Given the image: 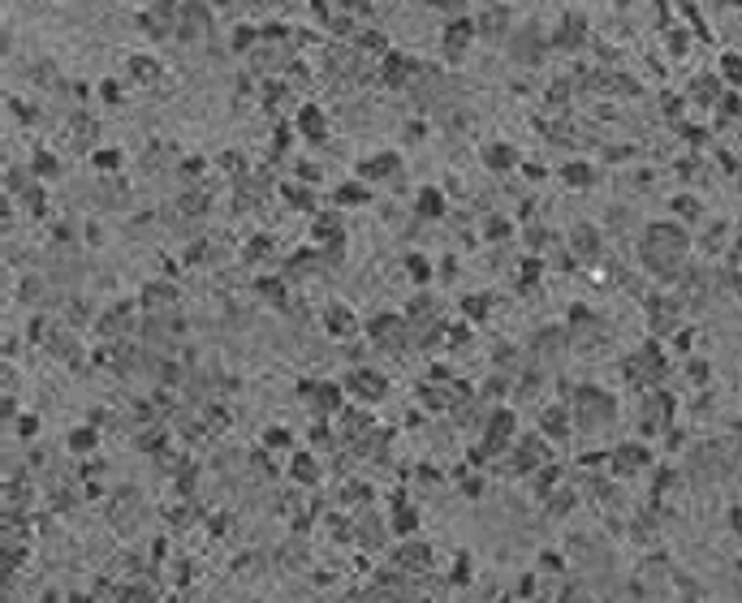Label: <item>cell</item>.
<instances>
[{
  "instance_id": "obj_1",
  "label": "cell",
  "mask_w": 742,
  "mask_h": 603,
  "mask_svg": "<svg viewBox=\"0 0 742 603\" xmlns=\"http://www.w3.org/2000/svg\"><path fill=\"white\" fill-rule=\"evenodd\" d=\"M298 125H302V134H311V138H319V134H324V112H319V108H311V104H306V108H302V117H298Z\"/></svg>"
},
{
  "instance_id": "obj_2",
  "label": "cell",
  "mask_w": 742,
  "mask_h": 603,
  "mask_svg": "<svg viewBox=\"0 0 742 603\" xmlns=\"http://www.w3.org/2000/svg\"><path fill=\"white\" fill-rule=\"evenodd\" d=\"M350 388H359L363 397H380V393H384V380H376V375L359 371V375H354V380H350Z\"/></svg>"
},
{
  "instance_id": "obj_3",
  "label": "cell",
  "mask_w": 742,
  "mask_h": 603,
  "mask_svg": "<svg viewBox=\"0 0 742 603\" xmlns=\"http://www.w3.org/2000/svg\"><path fill=\"white\" fill-rule=\"evenodd\" d=\"M337 203H346V207L354 203V207H359V203H367V190L363 186H341V190H337Z\"/></svg>"
},
{
  "instance_id": "obj_4",
  "label": "cell",
  "mask_w": 742,
  "mask_h": 603,
  "mask_svg": "<svg viewBox=\"0 0 742 603\" xmlns=\"http://www.w3.org/2000/svg\"><path fill=\"white\" fill-rule=\"evenodd\" d=\"M509 160H513L509 146H488V164L492 168H509Z\"/></svg>"
},
{
  "instance_id": "obj_5",
  "label": "cell",
  "mask_w": 742,
  "mask_h": 603,
  "mask_svg": "<svg viewBox=\"0 0 742 603\" xmlns=\"http://www.w3.org/2000/svg\"><path fill=\"white\" fill-rule=\"evenodd\" d=\"M393 164H397L393 155H376V160H367V168H363V173H367V177H380V173H389Z\"/></svg>"
},
{
  "instance_id": "obj_6",
  "label": "cell",
  "mask_w": 742,
  "mask_h": 603,
  "mask_svg": "<svg viewBox=\"0 0 742 603\" xmlns=\"http://www.w3.org/2000/svg\"><path fill=\"white\" fill-rule=\"evenodd\" d=\"M418 211H427V216H441V194H436V190H423V199H418Z\"/></svg>"
},
{
  "instance_id": "obj_7",
  "label": "cell",
  "mask_w": 742,
  "mask_h": 603,
  "mask_svg": "<svg viewBox=\"0 0 742 603\" xmlns=\"http://www.w3.org/2000/svg\"><path fill=\"white\" fill-rule=\"evenodd\" d=\"M315 401H324V405H319V410H337V401H341V393H337L332 384H324V388H319V393H315Z\"/></svg>"
},
{
  "instance_id": "obj_8",
  "label": "cell",
  "mask_w": 742,
  "mask_h": 603,
  "mask_svg": "<svg viewBox=\"0 0 742 603\" xmlns=\"http://www.w3.org/2000/svg\"><path fill=\"white\" fill-rule=\"evenodd\" d=\"M294 474H298L302 483H311V479H315V461H311V457H298V461H294Z\"/></svg>"
},
{
  "instance_id": "obj_9",
  "label": "cell",
  "mask_w": 742,
  "mask_h": 603,
  "mask_svg": "<svg viewBox=\"0 0 742 603\" xmlns=\"http://www.w3.org/2000/svg\"><path fill=\"white\" fill-rule=\"evenodd\" d=\"M70 444H74V452H78V448L87 452V448L95 444V435H91V431H74V439H70Z\"/></svg>"
},
{
  "instance_id": "obj_10",
  "label": "cell",
  "mask_w": 742,
  "mask_h": 603,
  "mask_svg": "<svg viewBox=\"0 0 742 603\" xmlns=\"http://www.w3.org/2000/svg\"><path fill=\"white\" fill-rule=\"evenodd\" d=\"M410 276H414V281H427L432 272H427V263H423V259H410Z\"/></svg>"
},
{
  "instance_id": "obj_11",
  "label": "cell",
  "mask_w": 742,
  "mask_h": 603,
  "mask_svg": "<svg viewBox=\"0 0 742 603\" xmlns=\"http://www.w3.org/2000/svg\"><path fill=\"white\" fill-rule=\"evenodd\" d=\"M466 35H471V30H466V22H462V30H449V39H445V43H449V47H462V43H466Z\"/></svg>"
},
{
  "instance_id": "obj_12",
  "label": "cell",
  "mask_w": 742,
  "mask_h": 603,
  "mask_svg": "<svg viewBox=\"0 0 742 603\" xmlns=\"http://www.w3.org/2000/svg\"><path fill=\"white\" fill-rule=\"evenodd\" d=\"M95 164H100V168H112V164H117V151H100V155H95Z\"/></svg>"
},
{
  "instance_id": "obj_13",
  "label": "cell",
  "mask_w": 742,
  "mask_h": 603,
  "mask_svg": "<svg viewBox=\"0 0 742 603\" xmlns=\"http://www.w3.org/2000/svg\"><path fill=\"white\" fill-rule=\"evenodd\" d=\"M285 439H289L285 431H268V444H272V448H281V444H285Z\"/></svg>"
},
{
  "instance_id": "obj_14",
  "label": "cell",
  "mask_w": 742,
  "mask_h": 603,
  "mask_svg": "<svg viewBox=\"0 0 742 603\" xmlns=\"http://www.w3.org/2000/svg\"><path fill=\"white\" fill-rule=\"evenodd\" d=\"M734 526H738V530H742V513H738V517H734Z\"/></svg>"
}]
</instances>
